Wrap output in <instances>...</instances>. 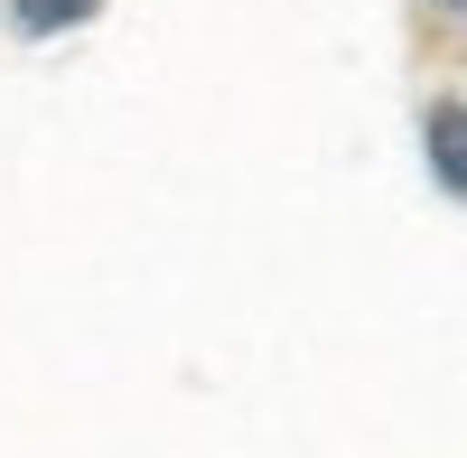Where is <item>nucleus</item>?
Listing matches in <instances>:
<instances>
[{
	"mask_svg": "<svg viewBox=\"0 0 467 458\" xmlns=\"http://www.w3.org/2000/svg\"><path fill=\"white\" fill-rule=\"evenodd\" d=\"M431 178L467 197V103H440L431 112Z\"/></svg>",
	"mask_w": 467,
	"mask_h": 458,
	"instance_id": "1",
	"label": "nucleus"
},
{
	"mask_svg": "<svg viewBox=\"0 0 467 458\" xmlns=\"http://www.w3.org/2000/svg\"><path fill=\"white\" fill-rule=\"evenodd\" d=\"M10 19H19L28 37H57V28H75V19H94V0H10Z\"/></svg>",
	"mask_w": 467,
	"mask_h": 458,
	"instance_id": "2",
	"label": "nucleus"
},
{
	"mask_svg": "<svg viewBox=\"0 0 467 458\" xmlns=\"http://www.w3.org/2000/svg\"><path fill=\"white\" fill-rule=\"evenodd\" d=\"M440 10H449V19H467V0H440Z\"/></svg>",
	"mask_w": 467,
	"mask_h": 458,
	"instance_id": "3",
	"label": "nucleus"
}]
</instances>
